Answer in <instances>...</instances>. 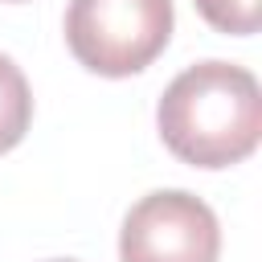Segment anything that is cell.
Returning a JSON list of instances; mask_svg holds the SVG:
<instances>
[{
    "instance_id": "1",
    "label": "cell",
    "mask_w": 262,
    "mask_h": 262,
    "mask_svg": "<svg viewBox=\"0 0 262 262\" xmlns=\"http://www.w3.org/2000/svg\"><path fill=\"white\" fill-rule=\"evenodd\" d=\"M168 151L192 168H229L258 147L262 90L258 78L229 61H196L168 82L156 106Z\"/></svg>"
},
{
    "instance_id": "2",
    "label": "cell",
    "mask_w": 262,
    "mask_h": 262,
    "mask_svg": "<svg viewBox=\"0 0 262 262\" xmlns=\"http://www.w3.org/2000/svg\"><path fill=\"white\" fill-rule=\"evenodd\" d=\"M172 37V0H70V53L102 74L127 78L151 66Z\"/></svg>"
},
{
    "instance_id": "3",
    "label": "cell",
    "mask_w": 262,
    "mask_h": 262,
    "mask_svg": "<svg viewBox=\"0 0 262 262\" xmlns=\"http://www.w3.org/2000/svg\"><path fill=\"white\" fill-rule=\"evenodd\" d=\"M217 217L201 196L184 188H160L139 196L119 229L123 262H217Z\"/></svg>"
},
{
    "instance_id": "4",
    "label": "cell",
    "mask_w": 262,
    "mask_h": 262,
    "mask_svg": "<svg viewBox=\"0 0 262 262\" xmlns=\"http://www.w3.org/2000/svg\"><path fill=\"white\" fill-rule=\"evenodd\" d=\"M33 123V94L12 57L0 53V151H12Z\"/></svg>"
},
{
    "instance_id": "5",
    "label": "cell",
    "mask_w": 262,
    "mask_h": 262,
    "mask_svg": "<svg viewBox=\"0 0 262 262\" xmlns=\"http://www.w3.org/2000/svg\"><path fill=\"white\" fill-rule=\"evenodd\" d=\"M196 8L213 29L233 37H250L262 25V0H196Z\"/></svg>"
},
{
    "instance_id": "6",
    "label": "cell",
    "mask_w": 262,
    "mask_h": 262,
    "mask_svg": "<svg viewBox=\"0 0 262 262\" xmlns=\"http://www.w3.org/2000/svg\"><path fill=\"white\" fill-rule=\"evenodd\" d=\"M53 262H74V258H53Z\"/></svg>"
},
{
    "instance_id": "7",
    "label": "cell",
    "mask_w": 262,
    "mask_h": 262,
    "mask_svg": "<svg viewBox=\"0 0 262 262\" xmlns=\"http://www.w3.org/2000/svg\"><path fill=\"white\" fill-rule=\"evenodd\" d=\"M8 4H12V0H8Z\"/></svg>"
}]
</instances>
